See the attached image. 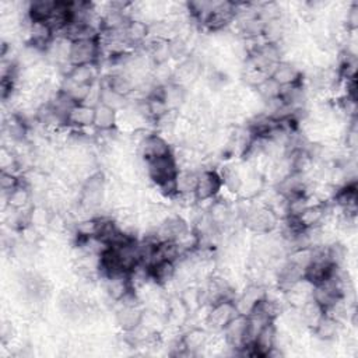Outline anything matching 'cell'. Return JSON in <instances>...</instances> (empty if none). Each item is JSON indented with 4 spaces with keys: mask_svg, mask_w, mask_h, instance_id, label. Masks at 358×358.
<instances>
[{
    "mask_svg": "<svg viewBox=\"0 0 358 358\" xmlns=\"http://www.w3.org/2000/svg\"><path fill=\"white\" fill-rule=\"evenodd\" d=\"M146 161V171L147 179L154 185L160 187L167 182L173 181L179 172V165L173 157V154L145 160Z\"/></svg>",
    "mask_w": 358,
    "mask_h": 358,
    "instance_id": "cell-1",
    "label": "cell"
},
{
    "mask_svg": "<svg viewBox=\"0 0 358 358\" xmlns=\"http://www.w3.org/2000/svg\"><path fill=\"white\" fill-rule=\"evenodd\" d=\"M101 61L100 35L88 39H77L72 42L70 63L74 66L98 63Z\"/></svg>",
    "mask_w": 358,
    "mask_h": 358,
    "instance_id": "cell-4",
    "label": "cell"
},
{
    "mask_svg": "<svg viewBox=\"0 0 358 358\" xmlns=\"http://www.w3.org/2000/svg\"><path fill=\"white\" fill-rule=\"evenodd\" d=\"M23 182V178L20 173L10 172V171H2L0 172V188H2L3 195L10 193L17 187H20Z\"/></svg>",
    "mask_w": 358,
    "mask_h": 358,
    "instance_id": "cell-17",
    "label": "cell"
},
{
    "mask_svg": "<svg viewBox=\"0 0 358 358\" xmlns=\"http://www.w3.org/2000/svg\"><path fill=\"white\" fill-rule=\"evenodd\" d=\"M256 94L263 100V101H268V100H273L280 97L282 93V87L272 78V77H267L256 90Z\"/></svg>",
    "mask_w": 358,
    "mask_h": 358,
    "instance_id": "cell-16",
    "label": "cell"
},
{
    "mask_svg": "<svg viewBox=\"0 0 358 358\" xmlns=\"http://www.w3.org/2000/svg\"><path fill=\"white\" fill-rule=\"evenodd\" d=\"M143 313L145 310L142 306H127V305H120V308L115 312V321L116 325L125 332H131L140 326L143 321Z\"/></svg>",
    "mask_w": 358,
    "mask_h": 358,
    "instance_id": "cell-7",
    "label": "cell"
},
{
    "mask_svg": "<svg viewBox=\"0 0 358 358\" xmlns=\"http://www.w3.org/2000/svg\"><path fill=\"white\" fill-rule=\"evenodd\" d=\"M207 313L204 317V324L209 332L221 333L222 329L229 325V322L238 315L234 301H218L207 306Z\"/></svg>",
    "mask_w": 358,
    "mask_h": 358,
    "instance_id": "cell-2",
    "label": "cell"
},
{
    "mask_svg": "<svg viewBox=\"0 0 358 358\" xmlns=\"http://www.w3.org/2000/svg\"><path fill=\"white\" fill-rule=\"evenodd\" d=\"M56 2L52 0H35L27 6V17L31 23H48L52 17Z\"/></svg>",
    "mask_w": 358,
    "mask_h": 358,
    "instance_id": "cell-12",
    "label": "cell"
},
{
    "mask_svg": "<svg viewBox=\"0 0 358 358\" xmlns=\"http://www.w3.org/2000/svg\"><path fill=\"white\" fill-rule=\"evenodd\" d=\"M341 329H343V324H340L339 321L328 315V313H325V315L321 318V321L317 324V326L310 330V333L318 340L332 343L336 340L337 336L341 335Z\"/></svg>",
    "mask_w": 358,
    "mask_h": 358,
    "instance_id": "cell-10",
    "label": "cell"
},
{
    "mask_svg": "<svg viewBox=\"0 0 358 358\" xmlns=\"http://www.w3.org/2000/svg\"><path fill=\"white\" fill-rule=\"evenodd\" d=\"M209 340H210V332L207 329H202L198 326H192L181 336V343L191 355H196L202 350H204L207 347Z\"/></svg>",
    "mask_w": 358,
    "mask_h": 358,
    "instance_id": "cell-9",
    "label": "cell"
},
{
    "mask_svg": "<svg viewBox=\"0 0 358 358\" xmlns=\"http://www.w3.org/2000/svg\"><path fill=\"white\" fill-rule=\"evenodd\" d=\"M222 192V179L217 168H204L199 171L198 185H196V199L199 203L213 202Z\"/></svg>",
    "mask_w": 358,
    "mask_h": 358,
    "instance_id": "cell-3",
    "label": "cell"
},
{
    "mask_svg": "<svg viewBox=\"0 0 358 358\" xmlns=\"http://www.w3.org/2000/svg\"><path fill=\"white\" fill-rule=\"evenodd\" d=\"M149 267V275L151 282L160 287H168L173 283L176 275V263L171 260H158L151 263Z\"/></svg>",
    "mask_w": 358,
    "mask_h": 358,
    "instance_id": "cell-8",
    "label": "cell"
},
{
    "mask_svg": "<svg viewBox=\"0 0 358 358\" xmlns=\"http://www.w3.org/2000/svg\"><path fill=\"white\" fill-rule=\"evenodd\" d=\"M299 318L308 330H312L325 315V309L312 298L308 299L301 308H298Z\"/></svg>",
    "mask_w": 358,
    "mask_h": 358,
    "instance_id": "cell-13",
    "label": "cell"
},
{
    "mask_svg": "<svg viewBox=\"0 0 358 358\" xmlns=\"http://www.w3.org/2000/svg\"><path fill=\"white\" fill-rule=\"evenodd\" d=\"M271 77L280 87H290V85H295V84L304 81L302 70L288 61H282L280 63H277L276 67L273 69Z\"/></svg>",
    "mask_w": 358,
    "mask_h": 358,
    "instance_id": "cell-5",
    "label": "cell"
},
{
    "mask_svg": "<svg viewBox=\"0 0 358 358\" xmlns=\"http://www.w3.org/2000/svg\"><path fill=\"white\" fill-rule=\"evenodd\" d=\"M125 36L131 48H140L149 39V24L143 20H130L125 28Z\"/></svg>",
    "mask_w": 358,
    "mask_h": 358,
    "instance_id": "cell-11",
    "label": "cell"
},
{
    "mask_svg": "<svg viewBox=\"0 0 358 358\" xmlns=\"http://www.w3.org/2000/svg\"><path fill=\"white\" fill-rule=\"evenodd\" d=\"M198 175H199V172L195 171L193 168H181V169H179V172L175 178L178 195L195 193L196 185H198Z\"/></svg>",
    "mask_w": 358,
    "mask_h": 358,
    "instance_id": "cell-15",
    "label": "cell"
},
{
    "mask_svg": "<svg viewBox=\"0 0 358 358\" xmlns=\"http://www.w3.org/2000/svg\"><path fill=\"white\" fill-rule=\"evenodd\" d=\"M94 119L96 107L77 104L67 115V126L74 130H85L88 127H94Z\"/></svg>",
    "mask_w": 358,
    "mask_h": 358,
    "instance_id": "cell-6",
    "label": "cell"
},
{
    "mask_svg": "<svg viewBox=\"0 0 358 358\" xmlns=\"http://www.w3.org/2000/svg\"><path fill=\"white\" fill-rule=\"evenodd\" d=\"M94 127L98 131H109L118 129V112L104 104H98L96 107Z\"/></svg>",
    "mask_w": 358,
    "mask_h": 358,
    "instance_id": "cell-14",
    "label": "cell"
}]
</instances>
